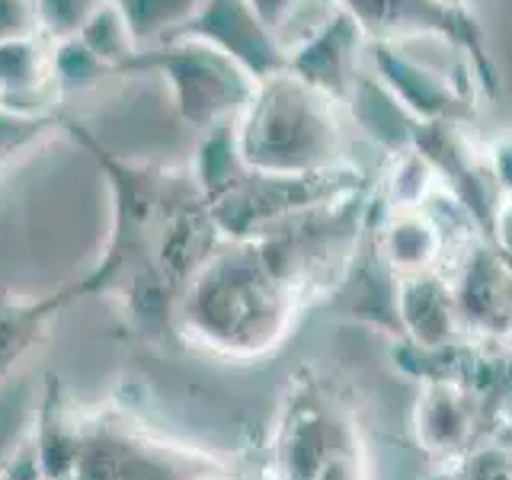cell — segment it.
Segmentation results:
<instances>
[{
  "mask_svg": "<svg viewBox=\"0 0 512 480\" xmlns=\"http://www.w3.org/2000/svg\"><path fill=\"white\" fill-rule=\"evenodd\" d=\"M64 138L100 170L112 202L103 260L74 292H116L138 317L173 324L176 298L224 237L189 164H164L109 151L68 112Z\"/></svg>",
  "mask_w": 512,
  "mask_h": 480,
  "instance_id": "obj_1",
  "label": "cell"
},
{
  "mask_svg": "<svg viewBox=\"0 0 512 480\" xmlns=\"http://www.w3.org/2000/svg\"><path fill=\"white\" fill-rule=\"evenodd\" d=\"M304 311L256 240H224L186 282L173 308V330L218 359L272 356Z\"/></svg>",
  "mask_w": 512,
  "mask_h": 480,
  "instance_id": "obj_2",
  "label": "cell"
},
{
  "mask_svg": "<svg viewBox=\"0 0 512 480\" xmlns=\"http://www.w3.org/2000/svg\"><path fill=\"white\" fill-rule=\"evenodd\" d=\"M240 160L260 173H317L349 164L343 106L292 71L256 80L234 122Z\"/></svg>",
  "mask_w": 512,
  "mask_h": 480,
  "instance_id": "obj_3",
  "label": "cell"
},
{
  "mask_svg": "<svg viewBox=\"0 0 512 480\" xmlns=\"http://www.w3.org/2000/svg\"><path fill=\"white\" fill-rule=\"evenodd\" d=\"M372 192L375 176L349 196L317 205L311 212L288 218L279 228L253 237L272 269L295 288L304 308L340 292L352 276L365 240Z\"/></svg>",
  "mask_w": 512,
  "mask_h": 480,
  "instance_id": "obj_4",
  "label": "cell"
},
{
  "mask_svg": "<svg viewBox=\"0 0 512 480\" xmlns=\"http://www.w3.org/2000/svg\"><path fill=\"white\" fill-rule=\"evenodd\" d=\"M276 468L279 480H368L356 413L314 372H301L288 391Z\"/></svg>",
  "mask_w": 512,
  "mask_h": 480,
  "instance_id": "obj_5",
  "label": "cell"
},
{
  "mask_svg": "<svg viewBox=\"0 0 512 480\" xmlns=\"http://www.w3.org/2000/svg\"><path fill=\"white\" fill-rule=\"evenodd\" d=\"M128 74H157L164 80L176 119L199 135L234 125L256 90V77L250 71L221 48L192 36H173L138 48L119 68V77Z\"/></svg>",
  "mask_w": 512,
  "mask_h": 480,
  "instance_id": "obj_6",
  "label": "cell"
},
{
  "mask_svg": "<svg viewBox=\"0 0 512 480\" xmlns=\"http://www.w3.org/2000/svg\"><path fill=\"white\" fill-rule=\"evenodd\" d=\"M368 176L356 160L317 173H260L240 164V170L228 183L218 186L212 196H205L218 221L224 240H253L282 221L311 212L317 205H327L362 189Z\"/></svg>",
  "mask_w": 512,
  "mask_h": 480,
  "instance_id": "obj_7",
  "label": "cell"
},
{
  "mask_svg": "<svg viewBox=\"0 0 512 480\" xmlns=\"http://www.w3.org/2000/svg\"><path fill=\"white\" fill-rule=\"evenodd\" d=\"M365 29L368 42H413L429 39L445 45L448 52L468 58L484 90V100H496L503 77L490 52L487 29L477 20L471 4L455 0H336Z\"/></svg>",
  "mask_w": 512,
  "mask_h": 480,
  "instance_id": "obj_8",
  "label": "cell"
},
{
  "mask_svg": "<svg viewBox=\"0 0 512 480\" xmlns=\"http://www.w3.org/2000/svg\"><path fill=\"white\" fill-rule=\"evenodd\" d=\"M365 68L391 90V96L410 116L423 122L471 125L484 103V90H480L474 71H439L407 55L400 42H368Z\"/></svg>",
  "mask_w": 512,
  "mask_h": 480,
  "instance_id": "obj_9",
  "label": "cell"
},
{
  "mask_svg": "<svg viewBox=\"0 0 512 480\" xmlns=\"http://www.w3.org/2000/svg\"><path fill=\"white\" fill-rule=\"evenodd\" d=\"M461 327L477 340H512V256L474 234L442 263Z\"/></svg>",
  "mask_w": 512,
  "mask_h": 480,
  "instance_id": "obj_10",
  "label": "cell"
},
{
  "mask_svg": "<svg viewBox=\"0 0 512 480\" xmlns=\"http://www.w3.org/2000/svg\"><path fill=\"white\" fill-rule=\"evenodd\" d=\"M368 36L343 4H333L308 36L288 48V71L324 90L346 109L352 90L365 71Z\"/></svg>",
  "mask_w": 512,
  "mask_h": 480,
  "instance_id": "obj_11",
  "label": "cell"
},
{
  "mask_svg": "<svg viewBox=\"0 0 512 480\" xmlns=\"http://www.w3.org/2000/svg\"><path fill=\"white\" fill-rule=\"evenodd\" d=\"M180 36H192L221 48L224 55H231L256 80L288 68L285 42L266 26V20L253 10L250 0H205L196 20Z\"/></svg>",
  "mask_w": 512,
  "mask_h": 480,
  "instance_id": "obj_12",
  "label": "cell"
},
{
  "mask_svg": "<svg viewBox=\"0 0 512 480\" xmlns=\"http://www.w3.org/2000/svg\"><path fill=\"white\" fill-rule=\"evenodd\" d=\"M397 324L404 340L423 349L448 346L468 336L458 317L452 282L442 266L397 279Z\"/></svg>",
  "mask_w": 512,
  "mask_h": 480,
  "instance_id": "obj_13",
  "label": "cell"
},
{
  "mask_svg": "<svg viewBox=\"0 0 512 480\" xmlns=\"http://www.w3.org/2000/svg\"><path fill=\"white\" fill-rule=\"evenodd\" d=\"M0 106L16 112L61 109L52 77V42L45 36L0 42Z\"/></svg>",
  "mask_w": 512,
  "mask_h": 480,
  "instance_id": "obj_14",
  "label": "cell"
},
{
  "mask_svg": "<svg viewBox=\"0 0 512 480\" xmlns=\"http://www.w3.org/2000/svg\"><path fill=\"white\" fill-rule=\"evenodd\" d=\"M71 295L74 292L23 295V292H10V288L0 292V378L10 375L42 343L52 317Z\"/></svg>",
  "mask_w": 512,
  "mask_h": 480,
  "instance_id": "obj_15",
  "label": "cell"
},
{
  "mask_svg": "<svg viewBox=\"0 0 512 480\" xmlns=\"http://www.w3.org/2000/svg\"><path fill=\"white\" fill-rule=\"evenodd\" d=\"M64 119L68 112H16L0 106V176L13 170L20 160L45 148L48 141L64 135Z\"/></svg>",
  "mask_w": 512,
  "mask_h": 480,
  "instance_id": "obj_16",
  "label": "cell"
},
{
  "mask_svg": "<svg viewBox=\"0 0 512 480\" xmlns=\"http://www.w3.org/2000/svg\"><path fill=\"white\" fill-rule=\"evenodd\" d=\"M138 48L167 42L196 20L205 0H112Z\"/></svg>",
  "mask_w": 512,
  "mask_h": 480,
  "instance_id": "obj_17",
  "label": "cell"
},
{
  "mask_svg": "<svg viewBox=\"0 0 512 480\" xmlns=\"http://www.w3.org/2000/svg\"><path fill=\"white\" fill-rule=\"evenodd\" d=\"M52 77L64 100L68 93H84L100 87L103 80L116 77V71L103 58H96L77 36H71L64 42H52Z\"/></svg>",
  "mask_w": 512,
  "mask_h": 480,
  "instance_id": "obj_18",
  "label": "cell"
},
{
  "mask_svg": "<svg viewBox=\"0 0 512 480\" xmlns=\"http://www.w3.org/2000/svg\"><path fill=\"white\" fill-rule=\"evenodd\" d=\"M77 39L84 42L96 58H103L109 68L116 71V77L122 64L138 52L125 16L119 13V7L112 4V0H106V4L90 16L87 26L77 32Z\"/></svg>",
  "mask_w": 512,
  "mask_h": 480,
  "instance_id": "obj_19",
  "label": "cell"
},
{
  "mask_svg": "<svg viewBox=\"0 0 512 480\" xmlns=\"http://www.w3.org/2000/svg\"><path fill=\"white\" fill-rule=\"evenodd\" d=\"M250 4L266 20V26L285 42V48H292L324 20L336 0H250Z\"/></svg>",
  "mask_w": 512,
  "mask_h": 480,
  "instance_id": "obj_20",
  "label": "cell"
},
{
  "mask_svg": "<svg viewBox=\"0 0 512 480\" xmlns=\"http://www.w3.org/2000/svg\"><path fill=\"white\" fill-rule=\"evenodd\" d=\"M103 4H106V0H36L39 32L48 42L71 39L87 26V20Z\"/></svg>",
  "mask_w": 512,
  "mask_h": 480,
  "instance_id": "obj_21",
  "label": "cell"
},
{
  "mask_svg": "<svg viewBox=\"0 0 512 480\" xmlns=\"http://www.w3.org/2000/svg\"><path fill=\"white\" fill-rule=\"evenodd\" d=\"M42 36L36 0H0V42Z\"/></svg>",
  "mask_w": 512,
  "mask_h": 480,
  "instance_id": "obj_22",
  "label": "cell"
},
{
  "mask_svg": "<svg viewBox=\"0 0 512 480\" xmlns=\"http://www.w3.org/2000/svg\"><path fill=\"white\" fill-rule=\"evenodd\" d=\"M484 160L500 199H512V132L484 141Z\"/></svg>",
  "mask_w": 512,
  "mask_h": 480,
  "instance_id": "obj_23",
  "label": "cell"
},
{
  "mask_svg": "<svg viewBox=\"0 0 512 480\" xmlns=\"http://www.w3.org/2000/svg\"><path fill=\"white\" fill-rule=\"evenodd\" d=\"M490 240L512 256V199H500V205H496Z\"/></svg>",
  "mask_w": 512,
  "mask_h": 480,
  "instance_id": "obj_24",
  "label": "cell"
},
{
  "mask_svg": "<svg viewBox=\"0 0 512 480\" xmlns=\"http://www.w3.org/2000/svg\"><path fill=\"white\" fill-rule=\"evenodd\" d=\"M455 4H468V0H455Z\"/></svg>",
  "mask_w": 512,
  "mask_h": 480,
  "instance_id": "obj_25",
  "label": "cell"
}]
</instances>
